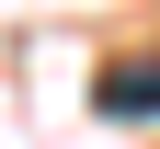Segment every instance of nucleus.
I'll return each mask as SVG.
<instances>
[{"label":"nucleus","instance_id":"f257e3e1","mask_svg":"<svg viewBox=\"0 0 160 149\" xmlns=\"http://www.w3.org/2000/svg\"><path fill=\"white\" fill-rule=\"evenodd\" d=\"M92 103H103V115H160V57H114V69L92 80Z\"/></svg>","mask_w":160,"mask_h":149}]
</instances>
